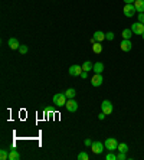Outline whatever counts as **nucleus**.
I'll use <instances>...</instances> for the list:
<instances>
[{"label":"nucleus","instance_id":"nucleus-1","mask_svg":"<svg viewBox=\"0 0 144 160\" xmlns=\"http://www.w3.org/2000/svg\"><path fill=\"white\" fill-rule=\"evenodd\" d=\"M66 101H68V100H66L65 92H59V94L53 95V104H56L58 107H65Z\"/></svg>","mask_w":144,"mask_h":160},{"label":"nucleus","instance_id":"nucleus-2","mask_svg":"<svg viewBox=\"0 0 144 160\" xmlns=\"http://www.w3.org/2000/svg\"><path fill=\"white\" fill-rule=\"evenodd\" d=\"M104 146H105L107 150L114 151V150H117V147H118V141H117V139H107L105 143H104Z\"/></svg>","mask_w":144,"mask_h":160},{"label":"nucleus","instance_id":"nucleus-3","mask_svg":"<svg viewBox=\"0 0 144 160\" xmlns=\"http://www.w3.org/2000/svg\"><path fill=\"white\" fill-rule=\"evenodd\" d=\"M101 111L104 114H111L112 113V103L111 101H108V100H104L102 103H101Z\"/></svg>","mask_w":144,"mask_h":160},{"label":"nucleus","instance_id":"nucleus-4","mask_svg":"<svg viewBox=\"0 0 144 160\" xmlns=\"http://www.w3.org/2000/svg\"><path fill=\"white\" fill-rule=\"evenodd\" d=\"M104 147H105L104 143H101V141H92V144H91V149L95 154H101L104 151Z\"/></svg>","mask_w":144,"mask_h":160},{"label":"nucleus","instance_id":"nucleus-5","mask_svg":"<svg viewBox=\"0 0 144 160\" xmlns=\"http://www.w3.org/2000/svg\"><path fill=\"white\" fill-rule=\"evenodd\" d=\"M65 107H66V110L69 111V113H75V111L78 110V103L74 98H69L66 101V104H65Z\"/></svg>","mask_w":144,"mask_h":160},{"label":"nucleus","instance_id":"nucleus-6","mask_svg":"<svg viewBox=\"0 0 144 160\" xmlns=\"http://www.w3.org/2000/svg\"><path fill=\"white\" fill-rule=\"evenodd\" d=\"M68 72H69V75H72V76H81L84 69H82V66H79V65H72L71 68L68 69Z\"/></svg>","mask_w":144,"mask_h":160},{"label":"nucleus","instance_id":"nucleus-7","mask_svg":"<svg viewBox=\"0 0 144 160\" xmlns=\"http://www.w3.org/2000/svg\"><path fill=\"white\" fill-rule=\"evenodd\" d=\"M135 7H134V3H131V5H125L124 6V16H127V18H133L135 14Z\"/></svg>","mask_w":144,"mask_h":160},{"label":"nucleus","instance_id":"nucleus-8","mask_svg":"<svg viewBox=\"0 0 144 160\" xmlns=\"http://www.w3.org/2000/svg\"><path fill=\"white\" fill-rule=\"evenodd\" d=\"M131 30H133V33H135V35H143L144 33V23H140V22L133 23L131 25Z\"/></svg>","mask_w":144,"mask_h":160},{"label":"nucleus","instance_id":"nucleus-9","mask_svg":"<svg viewBox=\"0 0 144 160\" xmlns=\"http://www.w3.org/2000/svg\"><path fill=\"white\" fill-rule=\"evenodd\" d=\"M120 48H121V51L130 52L131 51V48H133V43H131L130 39H123V42L120 43Z\"/></svg>","mask_w":144,"mask_h":160},{"label":"nucleus","instance_id":"nucleus-10","mask_svg":"<svg viewBox=\"0 0 144 160\" xmlns=\"http://www.w3.org/2000/svg\"><path fill=\"white\" fill-rule=\"evenodd\" d=\"M102 75L101 74H95V75L91 78V85L92 87H100L101 84H102Z\"/></svg>","mask_w":144,"mask_h":160},{"label":"nucleus","instance_id":"nucleus-11","mask_svg":"<svg viewBox=\"0 0 144 160\" xmlns=\"http://www.w3.org/2000/svg\"><path fill=\"white\" fill-rule=\"evenodd\" d=\"M7 45H9V48L10 49H19V41L16 38H10L9 41H7Z\"/></svg>","mask_w":144,"mask_h":160},{"label":"nucleus","instance_id":"nucleus-12","mask_svg":"<svg viewBox=\"0 0 144 160\" xmlns=\"http://www.w3.org/2000/svg\"><path fill=\"white\" fill-rule=\"evenodd\" d=\"M134 7H135L137 12L143 13V12H144V0H135V2H134Z\"/></svg>","mask_w":144,"mask_h":160},{"label":"nucleus","instance_id":"nucleus-13","mask_svg":"<svg viewBox=\"0 0 144 160\" xmlns=\"http://www.w3.org/2000/svg\"><path fill=\"white\" fill-rule=\"evenodd\" d=\"M94 72L95 74H102V71H104V64L102 62H97V64H94Z\"/></svg>","mask_w":144,"mask_h":160},{"label":"nucleus","instance_id":"nucleus-14","mask_svg":"<svg viewBox=\"0 0 144 160\" xmlns=\"http://www.w3.org/2000/svg\"><path fill=\"white\" fill-rule=\"evenodd\" d=\"M94 38L97 39V42H102V41L105 39V33L101 32V30H97V32L94 33Z\"/></svg>","mask_w":144,"mask_h":160},{"label":"nucleus","instance_id":"nucleus-15","mask_svg":"<svg viewBox=\"0 0 144 160\" xmlns=\"http://www.w3.org/2000/svg\"><path fill=\"white\" fill-rule=\"evenodd\" d=\"M20 159V154H19V151L17 150H10L9 151V160H19Z\"/></svg>","mask_w":144,"mask_h":160},{"label":"nucleus","instance_id":"nucleus-16","mask_svg":"<svg viewBox=\"0 0 144 160\" xmlns=\"http://www.w3.org/2000/svg\"><path fill=\"white\" fill-rule=\"evenodd\" d=\"M82 69L85 71V72H89V71L94 69V65H92L89 61H85L84 64H82Z\"/></svg>","mask_w":144,"mask_h":160},{"label":"nucleus","instance_id":"nucleus-17","mask_svg":"<svg viewBox=\"0 0 144 160\" xmlns=\"http://www.w3.org/2000/svg\"><path fill=\"white\" fill-rule=\"evenodd\" d=\"M92 51H94V53H101V52H102V45H101V42L94 43V46H92Z\"/></svg>","mask_w":144,"mask_h":160},{"label":"nucleus","instance_id":"nucleus-18","mask_svg":"<svg viewBox=\"0 0 144 160\" xmlns=\"http://www.w3.org/2000/svg\"><path fill=\"white\" fill-rule=\"evenodd\" d=\"M133 36V30L131 29H124L123 30V39H131Z\"/></svg>","mask_w":144,"mask_h":160},{"label":"nucleus","instance_id":"nucleus-19","mask_svg":"<svg viewBox=\"0 0 144 160\" xmlns=\"http://www.w3.org/2000/svg\"><path fill=\"white\" fill-rule=\"evenodd\" d=\"M117 150H118V151H123V153H127V151H128V146H127L125 143H118V147H117Z\"/></svg>","mask_w":144,"mask_h":160},{"label":"nucleus","instance_id":"nucleus-20","mask_svg":"<svg viewBox=\"0 0 144 160\" xmlns=\"http://www.w3.org/2000/svg\"><path fill=\"white\" fill-rule=\"evenodd\" d=\"M75 94H77V91L74 90V88H68L66 92H65L66 98H74V97H75Z\"/></svg>","mask_w":144,"mask_h":160},{"label":"nucleus","instance_id":"nucleus-21","mask_svg":"<svg viewBox=\"0 0 144 160\" xmlns=\"http://www.w3.org/2000/svg\"><path fill=\"white\" fill-rule=\"evenodd\" d=\"M78 160H89V156L86 154L85 151H81V153L78 154Z\"/></svg>","mask_w":144,"mask_h":160},{"label":"nucleus","instance_id":"nucleus-22","mask_svg":"<svg viewBox=\"0 0 144 160\" xmlns=\"http://www.w3.org/2000/svg\"><path fill=\"white\" fill-rule=\"evenodd\" d=\"M0 159L2 160L9 159V153H7V150H0Z\"/></svg>","mask_w":144,"mask_h":160},{"label":"nucleus","instance_id":"nucleus-23","mask_svg":"<svg viewBox=\"0 0 144 160\" xmlns=\"http://www.w3.org/2000/svg\"><path fill=\"white\" fill-rule=\"evenodd\" d=\"M114 32H108V33H105V39L107 41H114Z\"/></svg>","mask_w":144,"mask_h":160},{"label":"nucleus","instance_id":"nucleus-24","mask_svg":"<svg viewBox=\"0 0 144 160\" xmlns=\"http://www.w3.org/2000/svg\"><path fill=\"white\" fill-rule=\"evenodd\" d=\"M19 52H20V53H23V55H25V53H28V46H26V45H20V46H19Z\"/></svg>","mask_w":144,"mask_h":160},{"label":"nucleus","instance_id":"nucleus-25","mask_svg":"<svg viewBox=\"0 0 144 160\" xmlns=\"http://www.w3.org/2000/svg\"><path fill=\"white\" fill-rule=\"evenodd\" d=\"M105 159H107V160H115V159H117V156H115L112 151H110V153L105 156Z\"/></svg>","mask_w":144,"mask_h":160},{"label":"nucleus","instance_id":"nucleus-26","mask_svg":"<svg viewBox=\"0 0 144 160\" xmlns=\"http://www.w3.org/2000/svg\"><path fill=\"white\" fill-rule=\"evenodd\" d=\"M117 159H118V160H125V153H123V151H120V154L117 156Z\"/></svg>","mask_w":144,"mask_h":160},{"label":"nucleus","instance_id":"nucleus-27","mask_svg":"<svg viewBox=\"0 0 144 160\" xmlns=\"http://www.w3.org/2000/svg\"><path fill=\"white\" fill-rule=\"evenodd\" d=\"M138 22L140 23H144V12L143 13H138Z\"/></svg>","mask_w":144,"mask_h":160},{"label":"nucleus","instance_id":"nucleus-28","mask_svg":"<svg viewBox=\"0 0 144 160\" xmlns=\"http://www.w3.org/2000/svg\"><path fill=\"white\" fill-rule=\"evenodd\" d=\"M105 115H107V114H104L102 111H101L100 115H98V118H100V120H104V118H105Z\"/></svg>","mask_w":144,"mask_h":160},{"label":"nucleus","instance_id":"nucleus-29","mask_svg":"<svg viewBox=\"0 0 144 160\" xmlns=\"http://www.w3.org/2000/svg\"><path fill=\"white\" fill-rule=\"evenodd\" d=\"M84 143H85V146H91V144H92V141L89 140V139H86V140L84 141Z\"/></svg>","mask_w":144,"mask_h":160},{"label":"nucleus","instance_id":"nucleus-30","mask_svg":"<svg viewBox=\"0 0 144 160\" xmlns=\"http://www.w3.org/2000/svg\"><path fill=\"white\" fill-rule=\"evenodd\" d=\"M46 113H48V114H52V113H53V107H48V108H46Z\"/></svg>","mask_w":144,"mask_h":160},{"label":"nucleus","instance_id":"nucleus-31","mask_svg":"<svg viewBox=\"0 0 144 160\" xmlns=\"http://www.w3.org/2000/svg\"><path fill=\"white\" fill-rule=\"evenodd\" d=\"M81 78H84V80H85V78H88V72H85V71H84V72L81 74Z\"/></svg>","mask_w":144,"mask_h":160},{"label":"nucleus","instance_id":"nucleus-32","mask_svg":"<svg viewBox=\"0 0 144 160\" xmlns=\"http://www.w3.org/2000/svg\"><path fill=\"white\" fill-rule=\"evenodd\" d=\"M135 0H124V3L125 5H131V3H134Z\"/></svg>","mask_w":144,"mask_h":160},{"label":"nucleus","instance_id":"nucleus-33","mask_svg":"<svg viewBox=\"0 0 144 160\" xmlns=\"http://www.w3.org/2000/svg\"><path fill=\"white\" fill-rule=\"evenodd\" d=\"M91 43H92V45H94V43H97V39L94 38V36H92V38H91Z\"/></svg>","mask_w":144,"mask_h":160},{"label":"nucleus","instance_id":"nucleus-34","mask_svg":"<svg viewBox=\"0 0 144 160\" xmlns=\"http://www.w3.org/2000/svg\"><path fill=\"white\" fill-rule=\"evenodd\" d=\"M141 36H143V39H144V33H143V35H141Z\"/></svg>","mask_w":144,"mask_h":160}]
</instances>
